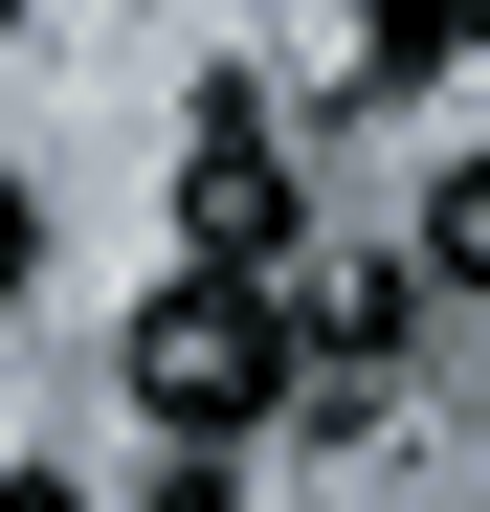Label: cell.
I'll return each instance as SVG.
<instances>
[{
	"instance_id": "cell-1",
	"label": "cell",
	"mask_w": 490,
	"mask_h": 512,
	"mask_svg": "<svg viewBox=\"0 0 490 512\" xmlns=\"http://www.w3.org/2000/svg\"><path fill=\"white\" fill-rule=\"evenodd\" d=\"M290 379H312V357H290V290H268V268H179V290L134 312V401L179 423V446H245Z\"/></svg>"
},
{
	"instance_id": "cell-2",
	"label": "cell",
	"mask_w": 490,
	"mask_h": 512,
	"mask_svg": "<svg viewBox=\"0 0 490 512\" xmlns=\"http://www.w3.org/2000/svg\"><path fill=\"white\" fill-rule=\"evenodd\" d=\"M179 268H290V134L245 112V90L179 134Z\"/></svg>"
},
{
	"instance_id": "cell-3",
	"label": "cell",
	"mask_w": 490,
	"mask_h": 512,
	"mask_svg": "<svg viewBox=\"0 0 490 512\" xmlns=\"http://www.w3.org/2000/svg\"><path fill=\"white\" fill-rule=\"evenodd\" d=\"M401 334H424V245H401V268H290V357L335 379V401L401 379Z\"/></svg>"
},
{
	"instance_id": "cell-4",
	"label": "cell",
	"mask_w": 490,
	"mask_h": 512,
	"mask_svg": "<svg viewBox=\"0 0 490 512\" xmlns=\"http://www.w3.org/2000/svg\"><path fill=\"white\" fill-rule=\"evenodd\" d=\"M424 268H446V290H490V156H468V179L424 201Z\"/></svg>"
},
{
	"instance_id": "cell-5",
	"label": "cell",
	"mask_w": 490,
	"mask_h": 512,
	"mask_svg": "<svg viewBox=\"0 0 490 512\" xmlns=\"http://www.w3.org/2000/svg\"><path fill=\"white\" fill-rule=\"evenodd\" d=\"M424 67H468V45H446V0H379V90H424Z\"/></svg>"
},
{
	"instance_id": "cell-6",
	"label": "cell",
	"mask_w": 490,
	"mask_h": 512,
	"mask_svg": "<svg viewBox=\"0 0 490 512\" xmlns=\"http://www.w3.org/2000/svg\"><path fill=\"white\" fill-rule=\"evenodd\" d=\"M134 512H245V490H223V446H179V468H134Z\"/></svg>"
},
{
	"instance_id": "cell-7",
	"label": "cell",
	"mask_w": 490,
	"mask_h": 512,
	"mask_svg": "<svg viewBox=\"0 0 490 512\" xmlns=\"http://www.w3.org/2000/svg\"><path fill=\"white\" fill-rule=\"evenodd\" d=\"M23 268H45V201H23V179H0V290H23Z\"/></svg>"
},
{
	"instance_id": "cell-8",
	"label": "cell",
	"mask_w": 490,
	"mask_h": 512,
	"mask_svg": "<svg viewBox=\"0 0 490 512\" xmlns=\"http://www.w3.org/2000/svg\"><path fill=\"white\" fill-rule=\"evenodd\" d=\"M0 512H67V490H45V468H0Z\"/></svg>"
},
{
	"instance_id": "cell-9",
	"label": "cell",
	"mask_w": 490,
	"mask_h": 512,
	"mask_svg": "<svg viewBox=\"0 0 490 512\" xmlns=\"http://www.w3.org/2000/svg\"><path fill=\"white\" fill-rule=\"evenodd\" d=\"M446 45H490V0H446Z\"/></svg>"
},
{
	"instance_id": "cell-10",
	"label": "cell",
	"mask_w": 490,
	"mask_h": 512,
	"mask_svg": "<svg viewBox=\"0 0 490 512\" xmlns=\"http://www.w3.org/2000/svg\"><path fill=\"white\" fill-rule=\"evenodd\" d=\"M0 23H23V0H0Z\"/></svg>"
}]
</instances>
